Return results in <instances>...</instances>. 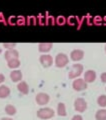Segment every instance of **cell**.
<instances>
[{"instance_id":"6da1fadb","label":"cell","mask_w":106,"mask_h":120,"mask_svg":"<svg viewBox=\"0 0 106 120\" xmlns=\"http://www.w3.org/2000/svg\"><path fill=\"white\" fill-rule=\"evenodd\" d=\"M54 115H55L54 110L51 109V108H49V107L40 108V109L37 111V117L40 118V119H43V120L50 119V118H52Z\"/></svg>"},{"instance_id":"7a4b0ae2","label":"cell","mask_w":106,"mask_h":120,"mask_svg":"<svg viewBox=\"0 0 106 120\" xmlns=\"http://www.w3.org/2000/svg\"><path fill=\"white\" fill-rule=\"evenodd\" d=\"M68 62H69V58L65 53H58L55 57V66L58 68H63L65 67Z\"/></svg>"},{"instance_id":"3957f363","label":"cell","mask_w":106,"mask_h":120,"mask_svg":"<svg viewBox=\"0 0 106 120\" xmlns=\"http://www.w3.org/2000/svg\"><path fill=\"white\" fill-rule=\"evenodd\" d=\"M83 72V65L82 64H73L71 69L68 73V78L69 79H74L80 76L81 73Z\"/></svg>"},{"instance_id":"277c9868","label":"cell","mask_w":106,"mask_h":120,"mask_svg":"<svg viewBox=\"0 0 106 120\" xmlns=\"http://www.w3.org/2000/svg\"><path fill=\"white\" fill-rule=\"evenodd\" d=\"M74 108L77 112H84L87 109V102L84 98H79L75 99L74 101Z\"/></svg>"},{"instance_id":"5b68a950","label":"cell","mask_w":106,"mask_h":120,"mask_svg":"<svg viewBox=\"0 0 106 120\" xmlns=\"http://www.w3.org/2000/svg\"><path fill=\"white\" fill-rule=\"evenodd\" d=\"M72 87L75 91H82V90H85L87 88V83L84 81V79L78 78V79L73 81Z\"/></svg>"},{"instance_id":"8992f818","label":"cell","mask_w":106,"mask_h":120,"mask_svg":"<svg viewBox=\"0 0 106 120\" xmlns=\"http://www.w3.org/2000/svg\"><path fill=\"white\" fill-rule=\"evenodd\" d=\"M39 61H40L41 64H42V66L45 67V68H48V67H50L53 64V58H52V56L49 55V54L41 55L40 58H39Z\"/></svg>"},{"instance_id":"52a82bcc","label":"cell","mask_w":106,"mask_h":120,"mask_svg":"<svg viewBox=\"0 0 106 120\" xmlns=\"http://www.w3.org/2000/svg\"><path fill=\"white\" fill-rule=\"evenodd\" d=\"M49 99H50V97L47 93H44V92H40L38 94L36 95V102L38 105H45L49 102Z\"/></svg>"},{"instance_id":"ba28073f","label":"cell","mask_w":106,"mask_h":120,"mask_svg":"<svg viewBox=\"0 0 106 120\" xmlns=\"http://www.w3.org/2000/svg\"><path fill=\"white\" fill-rule=\"evenodd\" d=\"M83 57H84V51L81 49H74L70 53V58L72 61H80Z\"/></svg>"},{"instance_id":"9c48e42d","label":"cell","mask_w":106,"mask_h":120,"mask_svg":"<svg viewBox=\"0 0 106 120\" xmlns=\"http://www.w3.org/2000/svg\"><path fill=\"white\" fill-rule=\"evenodd\" d=\"M84 81L86 83H92V82L95 81L96 79V72L94 70H87L86 72L84 73Z\"/></svg>"},{"instance_id":"30bf717a","label":"cell","mask_w":106,"mask_h":120,"mask_svg":"<svg viewBox=\"0 0 106 120\" xmlns=\"http://www.w3.org/2000/svg\"><path fill=\"white\" fill-rule=\"evenodd\" d=\"M4 57L5 59L8 61V60L11 59H16V58H19V52H18L16 49H11V50H7L4 54Z\"/></svg>"},{"instance_id":"8fae6325","label":"cell","mask_w":106,"mask_h":120,"mask_svg":"<svg viewBox=\"0 0 106 120\" xmlns=\"http://www.w3.org/2000/svg\"><path fill=\"white\" fill-rule=\"evenodd\" d=\"M17 89L21 94L26 95L29 93V86L27 84V82H25V81H20L17 85Z\"/></svg>"},{"instance_id":"7c38bea8","label":"cell","mask_w":106,"mask_h":120,"mask_svg":"<svg viewBox=\"0 0 106 120\" xmlns=\"http://www.w3.org/2000/svg\"><path fill=\"white\" fill-rule=\"evenodd\" d=\"M22 77H23V74L20 70H13L12 72L10 73V78L13 82H19L22 80Z\"/></svg>"},{"instance_id":"4fadbf2b","label":"cell","mask_w":106,"mask_h":120,"mask_svg":"<svg viewBox=\"0 0 106 120\" xmlns=\"http://www.w3.org/2000/svg\"><path fill=\"white\" fill-rule=\"evenodd\" d=\"M53 46L52 43H40L38 45V50L42 53H47L51 50V48Z\"/></svg>"},{"instance_id":"5bb4252c","label":"cell","mask_w":106,"mask_h":120,"mask_svg":"<svg viewBox=\"0 0 106 120\" xmlns=\"http://www.w3.org/2000/svg\"><path fill=\"white\" fill-rule=\"evenodd\" d=\"M10 94V88L6 85L0 86V98H6Z\"/></svg>"},{"instance_id":"9a60e30c","label":"cell","mask_w":106,"mask_h":120,"mask_svg":"<svg viewBox=\"0 0 106 120\" xmlns=\"http://www.w3.org/2000/svg\"><path fill=\"white\" fill-rule=\"evenodd\" d=\"M7 65H8V67L11 68V69L18 68V67L20 66V60H19V58L8 60V61H7Z\"/></svg>"},{"instance_id":"2e32d148","label":"cell","mask_w":106,"mask_h":120,"mask_svg":"<svg viewBox=\"0 0 106 120\" xmlns=\"http://www.w3.org/2000/svg\"><path fill=\"white\" fill-rule=\"evenodd\" d=\"M96 120H106V109H99L95 114Z\"/></svg>"},{"instance_id":"e0dca14e","label":"cell","mask_w":106,"mask_h":120,"mask_svg":"<svg viewBox=\"0 0 106 120\" xmlns=\"http://www.w3.org/2000/svg\"><path fill=\"white\" fill-rule=\"evenodd\" d=\"M57 114L59 116H66L67 112H66V107L64 103H59L57 105Z\"/></svg>"},{"instance_id":"ac0fdd59","label":"cell","mask_w":106,"mask_h":120,"mask_svg":"<svg viewBox=\"0 0 106 120\" xmlns=\"http://www.w3.org/2000/svg\"><path fill=\"white\" fill-rule=\"evenodd\" d=\"M5 112L8 115L13 116V115L16 114L17 110H16V108H15V106H13V105H11V104H8L5 106Z\"/></svg>"},{"instance_id":"d6986e66","label":"cell","mask_w":106,"mask_h":120,"mask_svg":"<svg viewBox=\"0 0 106 120\" xmlns=\"http://www.w3.org/2000/svg\"><path fill=\"white\" fill-rule=\"evenodd\" d=\"M97 103L100 107H105L106 106V95H100L97 98Z\"/></svg>"},{"instance_id":"ffe728a7","label":"cell","mask_w":106,"mask_h":120,"mask_svg":"<svg viewBox=\"0 0 106 120\" xmlns=\"http://www.w3.org/2000/svg\"><path fill=\"white\" fill-rule=\"evenodd\" d=\"M56 22H57V24H59V25H64L66 23V18L64 16H59L57 19H56Z\"/></svg>"},{"instance_id":"44dd1931","label":"cell","mask_w":106,"mask_h":120,"mask_svg":"<svg viewBox=\"0 0 106 120\" xmlns=\"http://www.w3.org/2000/svg\"><path fill=\"white\" fill-rule=\"evenodd\" d=\"M15 46H16V44H15V43H4V44H3V47L6 48L7 50L14 49Z\"/></svg>"},{"instance_id":"7402d4cb","label":"cell","mask_w":106,"mask_h":120,"mask_svg":"<svg viewBox=\"0 0 106 120\" xmlns=\"http://www.w3.org/2000/svg\"><path fill=\"white\" fill-rule=\"evenodd\" d=\"M100 79L103 83H106V72H103L100 75Z\"/></svg>"},{"instance_id":"603a6c76","label":"cell","mask_w":106,"mask_h":120,"mask_svg":"<svg viewBox=\"0 0 106 120\" xmlns=\"http://www.w3.org/2000/svg\"><path fill=\"white\" fill-rule=\"evenodd\" d=\"M71 120H83V117L81 115H74Z\"/></svg>"},{"instance_id":"cb8c5ba5","label":"cell","mask_w":106,"mask_h":120,"mask_svg":"<svg viewBox=\"0 0 106 120\" xmlns=\"http://www.w3.org/2000/svg\"><path fill=\"white\" fill-rule=\"evenodd\" d=\"M28 23L29 24H35L36 23V19L34 17H30L28 19Z\"/></svg>"},{"instance_id":"d4e9b609","label":"cell","mask_w":106,"mask_h":120,"mask_svg":"<svg viewBox=\"0 0 106 120\" xmlns=\"http://www.w3.org/2000/svg\"><path fill=\"white\" fill-rule=\"evenodd\" d=\"M25 23L24 22V18H19V19H18V24L19 25H23Z\"/></svg>"},{"instance_id":"484cf974","label":"cell","mask_w":106,"mask_h":120,"mask_svg":"<svg viewBox=\"0 0 106 120\" xmlns=\"http://www.w3.org/2000/svg\"><path fill=\"white\" fill-rule=\"evenodd\" d=\"M4 80H5V76H4V75H3V74L0 73V84H1L2 82L4 81Z\"/></svg>"},{"instance_id":"4316f807","label":"cell","mask_w":106,"mask_h":120,"mask_svg":"<svg viewBox=\"0 0 106 120\" xmlns=\"http://www.w3.org/2000/svg\"><path fill=\"white\" fill-rule=\"evenodd\" d=\"M1 120H13L12 118H9V117H3Z\"/></svg>"},{"instance_id":"83f0119b","label":"cell","mask_w":106,"mask_h":120,"mask_svg":"<svg viewBox=\"0 0 106 120\" xmlns=\"http://www.w3.org/2000/svg\"><path fill=\"white\" fill-rule=\"evenodd\" d=\"M1 52H2V48H0V53H1Z\"/></svg>"},{"instance_id":"f1b7e54d","label":"cell","mask_w":106,"mask_h":120,"mask_svg":"<svg viewBox=\"0 0 106 120\" xmlns=\"http://www.w3.org/2000/svg\"><path fill=\"white\" fill-rule=\"evenodd\" d=\"M105 52H106V45H105Z\"/></svg>"},{"instance_id":"f546056e","label":"cell","mask_w":106,"mask_h":120,"mask_svg":"<svg viewBox=\"0 0 106 120\" xmlns=\"http://www.w3.org/2000/svg\"><path fill=\"white\" fill-rule=\"evenodd\" d=\"M105 90H106V89H105Z\"/></svg>"}]
</instances>
